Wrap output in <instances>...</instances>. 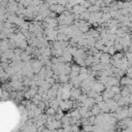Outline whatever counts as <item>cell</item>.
Returning <instances> with one entry per match:
<instances>
[{
    "instance_id": "cell-1",
    "label": "cell",
    "mask_w": 132,
    "mask_h": 132,
    "mask_svg": "<svg viewBox=\"0 0 132 132\" xmlns=\"http://www.w3.org/2000/svg\"><path fill=\"white\" fill-rule=\"evenodd\" d=\"M31 66H32V70H33V72L34 73H38L39 71H40V69L43 67V64H42V62L40 61V60H38V59H36V60H34V61H32L31 62Z\"/></svg>"
},
{
    "instance_id": "cell-2",
    "label": "cell",
    "mask_w": 132,
    "mask_h": 132,
    "mask_svg": "<svg viewBox=\"0 0 132 132\" xmlns=\"http://www.w3.org/2000/svg\"><path fill=\"white\" fill-rule=\"evenodd\" d=\"M105 85L103 84V82H101V81H95L94 84H93V86H92V89L93 90H95L96 92H98V93H102L104 90H105Z\"/></svg>"
},
{
    "instance_id": "cell-3",
    "label": "cell",
    "mask_w": 132,
    "mask_h": 132,
    "mask_svg": "<svg viewBox=\"0 0 132 132\" xmlns=\"http://www.w3.org/2000/svg\"><path fill=\"white\" fill-rule=\"evenodd\" d=\"M87 10V8L86 7H84L81 4H75L72 8H71V12L72 13H77V14H80V13H82L84 11H86Z\"/></svg>"
},
{
    "instance_id": "cell-4",
    "label": "cell",
    "mask_w": 132,
    "mask_h": 132,
    "mask_svg": "<svg viewBox=\"0 0 132 132\" xmlns=\"http://www.w3.org/2000/svg\"><path fill=\"white\" fill-rule=\"evenodd\" d=\"M110 59H111V56L108 53H102V55L100 57V62L103 64H108V63H110Z\"/></svg>"
},
{
    "instance_id": "cell-5",
    "label": "cell",
    "mask_w": 132,
    "mask_h": 132,
    "mask_svg": "<svg viewBox=\"0 0 132 132\" xmlns=\"http://www.w3.org/2000/svg\"><path fill=\"white\" fill-rule=\"evenodd\" d=\"M70 92H71V99H72V100H75V99L81 94V90L78 89V88H76V87H73V88L70 90Z\"/></svg>"
},
{
    "instance_id": "cell-6",
    "label": "cell",
    "mask_w": 132,
    "mask_h": 132,
    "mask_svg": "<svg viewBox=\"0 0 132 132\" xmlns=\"http://www.w3.org/2000/svg\"><path fill=\"white\" fill-rule=\"evenodd\" d=\"M94 104H96V102H95V99L92 98V97H88V98L84 101V103H82V105H85V106L88 107L89 109H91Z\"/></svg>"
},
{
    "instance_id": "cell-7",
    "label": "cell",
    "mask_w": 132,
    "mask_h": 132,
    "mask_svg": "<svg viewBox=\"0 0 132 132\" xmlns=\"http://www.w3.org/2000/svg\"><path fill=\"white\" fill-rule=\"evenodd\" d=\"M91 111H92V114H93V116H98V114L101 112V109H100V107L98 106V104L96 103V104H94V105L92 106Z\"/></svg>"
},
{
    "instance_id": "cell-8",
    "label": "cell",
    "mask_w": 132,
    "mask_h": 132,
    "mask_svg": "<svg viewBox=\"0 0 132 132\" xmlns=\"http://www.w3.org/2000/svg\"><path fill=\"white\" fill-rule=\"evenodd\" d=\"M45 112H46L47 116H55L56 112H57V109H55V108L52 107V106H48V107L45 109Z\"/></svg>"
},
{
    "instance_id": "cell-9",
    "label": "cell",
    "mask_w": 132,
    "mask_h": 132,
    "mask_svg": "<svg viewBox=\"0 0 132 132\" xmlns=\"http://www.w3.org/2000/svg\"><path fill=\"white\" fill-rule=\"evenodd\" d=\"M30 58H31V54H29V53H27V52H25V53L23 52L22 55H21V59H22L23 61H25V62L29 61Z\"/></svg>"
},
{
    "instance_id": "cell-10",
    "label": "cell",
    "mask_w": 132,
    "mask_h": 132,
    "mask_svg": "<svg viewBox=\"0 0 132 132\" xmlns=\"http://www.w3.org/2000/svg\"><path fill=\"white\" fill-rule=\"evenodd\" d=\"M88 10H89L90 12H96V11L101 10V7L98 6V5H96V4H94V5H91V6L88 8Z\"/></svg>"
},
{
    "instance_id": "cell-11",
    "label": "cell",
    "mask_w": 132,
    "mask_h": 132,
    "mask_svg": "<svg viewBox=\"0 0 132 132\" xmlns=\"http://www.w3.org/2000/svg\"><path fill=\"white\" fill-rule=\"evenodd\" d=\"M110 90H111L114 94H118V93H121L122 88L120 87V85H114V86H111V87H110Z\"/></svg>"
},
{
    "instance_id": "cell-12",
    "label": "cell",
    "mask_w": 132,
    "mask_h": 132,
    "mask_svg": "<svg viewBox=\"0 0 132 132\" xmlns=\"http://www.w3.org/2000/svg\"><path fill=\"white\" fill-rule=\"evenodd\" d=\"M116 53H117V50H116V46H114V45H111V46L108 47V54H109L111 57H112Z\"/></svg>"
},
{
    "instance_id": "cell-13",
    "label": "cell",
    "mask_w": 132,
    "mask_h": 132,
    "mask_svg": "<svg viewBox=\"0 0 132 132\" xmlns=\"http://www.w3.org/2000/svg\"><path fill=\"white\" fill-rule=\"evenodd\" d=\"M79 69H80V67H79L77 64H75V65H71V71L79 72Z\"/></svg>"
},
{
    "instance_id": "cell-14",
    "label": "cell",
    "mask_w": 132,
    "mask_h": 132,
    "mask_svg": "<svg viewBox=\"0 0 132 132\" xmlns=\"http://www.w3.org/2000/svg\"><path fill=\"white\" fill-rule=\"evenodd\" d=\"M82 130H86V131H91V130H93V127H92V125L91 124H87V125H82Z\"/></svg>"
},
{
    "instance_id": "cell-15",
    "label": "cell",
    "mask_w": 132,
    "mask_h": 132,
    "mask_svg": "<svg viewBox=\"0 0 132 132\" xmlns=\"http://www.w3.org/2000/svg\"><path fill=\"white\" fill-rule=\"evenodd\" d=\"M122 98V95H121V93H118V94H114L113 95V97H112V99L116 101V102H118L120 99Z\"/></svg>"
},
{
    "instance_id": "cell-16",
    "label": "cell",
    "mask_w": 132,
    "mask_h": 132,
    "mask_svg": "<svg viewBox=\"0 0 132 132\" xmlns=\"http://www.w3.org/2000/svg\"><path fill=\"white\" fill-rule=\"evenodd\" d=\"M37 106H38L40 109L44 110V109H45V106H46V104H45V102H44V101H40V102H39V104H38Z\"/></svg>"
},
{
    "instance_id": "cell-17",
    "label": "cell",
    "mask_w": 132,
    "mask_h": 132,
    "mask_svg": "<svg viewBox=\"0 0 132 132\" xmlns=\"http://www.w3.org/2000/svg\"><path fill=\"white\" fill-rule=\"evenodd\" d=\"M128 118H132V105L128 106Z\"/></svg>"
},
{
    "instance_id": "cell-18",
    "label": "cell",
    "mask_w": 132,
    "mask_h": 132,
    "mask_svg": "<svg viewBox=\"0 0 132 132\" xmlns=\"http://www.w3.org/2000/svg\"><path fill=\"white\" fill-rule=\"evenodd\" d=\"M79 128L77 125H71V131H78Z\"/></svg>"
},
{
    "instance_id": "cell-19",
    "label": "cell",
    "mask_w": 132,
    "mask_h": 132,
    "mask_svg": "<svg viewBox=\"0 0 132 132\" xmlns=\"http://www.w3.org/2000/svg\"><path fill=\"white\" fill-rule=\"evenodd\" d=\"M103 1H104V3H105L106 5H108V6H109V5H110L112 2H114L116 0H103Z\"/></svg>"
},
{
    "instance_id": "cell-20",
    "label": "cell",
    "mask_w": 132,
    "mask_h": 132,
    "mask_svg": "<svg viewBox=\"0 0 132 132\" xmlns=\"http://www.w3.org/2000/svg\"><path fill=\"white\" fill-rule=\"evenodd\" d=\"M129 105H132V94L129 95Z\"/></svg>"
},
{
    "instance_id": "cell-21",
    "label": "cell",
    "mask_w": 132,
    "mask_h": 132,
    "mask_svg": "<svg viewBox=\"0 0 132 132\" xmlns=\"http://www.w3.org/2000/svg\"><path fill=\"white\" fill-rule=\"evenodd\" d=\"M3 92H4V90H3L2 88H0V98H2V96H3Z\"/></svg>"
},
{
    "instance_id": "cell-22",
    "label": "cell",
    "mask_w": 132,
    "mask_h": 132,
    "mask_svg": "<svg viewBox=\"0 0 132 132\" xmlns=\"http://www.w3.org/2000/svg\"><path fill=\"white\" fill-rule=\"evenodd\" d=\"M129 29H130V31H131V32H132V26H131V27H130V28H129Z\"/></svg>"
},
{
    "instance_id": "cell-23",
    "label": "cell",
    "mask_w": 132,
    "mask_h": 132,
    "mask_svg": "<svg viewBox=\"0 0 132 132\" xmlns=\"http://www.w3.org/2000/svg\"><path fill=\"white\" fill-rule=\"evenodd\" d=\"M130 69H131V70H132V65H131V66H130Z\"/></svg>"
}]
</instances>
